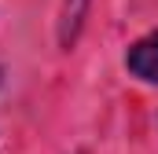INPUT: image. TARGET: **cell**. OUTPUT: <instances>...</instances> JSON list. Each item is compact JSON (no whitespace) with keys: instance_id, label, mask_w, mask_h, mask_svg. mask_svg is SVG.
Returning <instances> with one entry per match:
<instances>
[{"instance_id":"6da1fadb","label":"cell","mask_w":158,"mask_h":154,"mask_svg":"<svg viewBox=\"0 0 158 154\" xmlns=\"http://www.w3.org/2000/svg\"><path fill=\"white\" fill-rule=\"evenodd\" d=\"M125 66H129V74L140 77L143 84H158V30L143 33L125 51Z\"/></svg>"},{"instance_id":"7a4b0ae2","label":"cell","mask_w":158,"mask_h":154,"mask_svg":"<svg viewBox=\"0 0 158 154\" xmlns=\"http://www.w3.org/2000/svg\"><path fill=\"white\" fill-rule=\"evenodd\" d=\"M85 15H88V0H63V7H59V26H55L63 51H70V48L77 44L81 30H85Z\"/></svg>"}]
</instances>
